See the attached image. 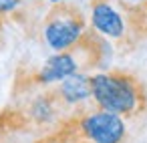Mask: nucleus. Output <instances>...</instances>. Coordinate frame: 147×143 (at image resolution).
<instances>
[{
    "instance_id": "3",
    "label": "nucleus",
    "mask_w": 147,
    "mask_h": 143,
    "mask_svg": "<svg viewBox=\"0 0 147 143\" xmlns=\"http://www.w3.org/2000/svg\"><path fill=\"white\" fill-rule=\"evenodd\" d=\"M81 131L93 143H125V123L121 115L109 111H95L85 115L81 121Z\"/></svg>"
},
{
    "instance_id": "1",
    "label": "nucleus",
    "mask_w": 147,
    "mask_h": 143,
    "mask_svg": "<svg viewBox=\"0 0 147 143\" xmlns=\"http://www.w3.org/2000/svg\"><path fill=\"white\" fill-rule=\"evenodd\" d=\"M91 97L99 109L117 113L121 117H133L145 111L147 93L143 83L131 73L111 71L91 77Z\"/></svg>"
},
{
    "instance_id": "7",
    "label": "nucleus",
    "mask_w": 147,
    "mask_h": 143,
    "mask_svg": "<svg viewBox=\"0 0 147 143\" xmlns=\"http://www.w3.org/2000/svg\"><path fill=\"white\" fill-rule=\"evenodd\" d=\"M20 4V0H0V14H8V12H12L16 6Z\"/></svg>"
},
{
    "instance_id": "6",
    "label": "nucleus",
    "mask_w": 147,
    "mask_h": 143,
    "mask_svg": "<svg viewBox=\"0 0 147 143\" xmlns=\"http://www.w3.org/2000/svg\"><path fill=\"white\" fill-rule=\"evenodd\" d=\"M63 105H75L91 97V75L85 73H75L67 77L59 89H55Z\"/></svg>"
},
{
    "instance_id": "4",
    "label": "nucleus",
    "mask_w": 147,
    "mask_h": 143,
    "mask_svg": "<svg viewBox=\"0 0 147 143\" xmlns=\"http://www.w3.org/2000/svg\"><path fill=\"white\" fill-rule=\"evenodd\" d=\"M91 20L95 30L109 38H121L127 28L123 16L109 0H91Z\"/></svg>"
},
{
    "instance_id": "5",
    "label": "nucleus",
    "mask_w": 147,
    "mask_h": 143,
    "mask_svg": "<svg viewBox=\"0 0 147 143\" xmlns=\"http://www.w3.org/2000/svg\"><path fill=\"white\" fill-rule=\"evenodd\" d=\"M77 71H79V63L73 55V49H69V51H63V53L51 57L36 73L34 81L40 85H49V83L65 81L67 77L75 75Z\"/></svg>"
},
{
    "instance_id": "2",
    "label": "nucleus",
    "mask_w": 147,
    "mask_h": 143,
    "mask_svg": "<svg viewBox=\"0 0 147 143\" xmlns=\"http://www.w3.org/2000/svg\"><path fill=\"white\" fill-rule=\"evenodd\" d=\"M85 30V16L79 6L69 4V2H59L53 4L45 16L42 22V32L45 40L49 42L51 49L63 53L73 49Z\"/></svg>"
},
{
    "instance_id": "9",
    "label": "nucleus",
    "mask_w": 147,
    "mask_h": 143,
    "mask_svg": "<svg viewBox=\"0 0 147 143\" xmlns=\"http://www.w3.org/2000/svg\"><path fill=\"white\" fill-rule=\"evenodd\" d=\"M0 24H2V14H0Z\"/></svg>"
},
{
    "instance_id": "8",
    "label": "nucleus",
    "mask_w": 147,
    "mask_h": 143,
    "mask_svg": "<svg viewBox=\"0 0 147 143\" xmlns=\"http://www.w3.org/2000/svg\"><path fill=\"white\" fill-rule=\"evenodd\" d=\"M47 2H51V4H59V2H67V0H47Z\"/></svg>"
}]
</instances>
